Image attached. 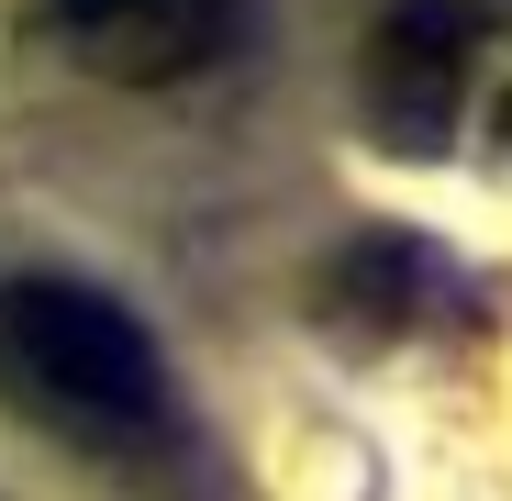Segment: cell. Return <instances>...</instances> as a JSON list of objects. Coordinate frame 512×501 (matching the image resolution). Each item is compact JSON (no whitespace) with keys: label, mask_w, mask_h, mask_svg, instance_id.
Returning <instances> with one entry per match:
<instances>
[{"label":"cell","mask_w":512,"mask_h":501,"mask_svg":"<svg viewBox=\"0 0 512 501\" xmlns=\"http://www.w3.org/2000/svg\"><path fill=\"white\" fill-rule=\"evenodd\" d=\"M0 379H12V401L34 424L78 435L90 457H156L179 435L156 334L78 279H12L0 290Z\"/></svg>","instance_id":"obj_1"},{"label":"cell","mask_w":512,"mask_h":501,"mask_svg":"<svg viewBox=\"0 0 512 501\" xmlns=\"http://www.w3.org/2000/svg\"><path fill=\"white\" fill-rule=\"evenodd\" d=\"M245 23V0H45V34L67 67L112 78V90H167L201 78Z\"/></svg>","instance_id":"obj_2"},{"label":"cell","mask_w":512,"mask_h":501,"mask_svg":"<svg viewBox=\"0 0 512 501\" xmlns=\"http://www.w3.org/2000/svg\"><path fill=\"white\" fill-rule=\"evenodd\" d=\"M468 67H479V12L468 0H390L368 23V123L390 145H446L457 101H468Z\"/></svg>","instance_id":"obj_3"}]
</instances>
